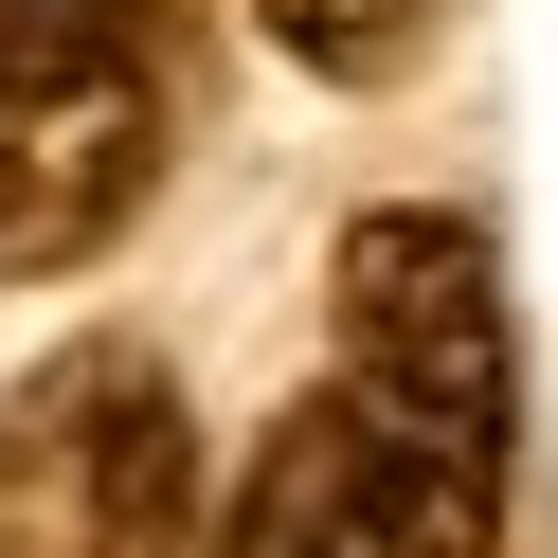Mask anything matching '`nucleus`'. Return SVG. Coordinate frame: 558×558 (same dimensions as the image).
<instances>
[{
	"label": "nucleus",
	"mask_w": 558,
	"mask_h": 558,
	"mask_svg": "<svg viewBox=\"0 0 558 558\" xmlns=\"http://www.w3.org/2000/svg\"><path fill=\"white\" fill-rule=\"evenodd\" d=\"M325 397L361 414L378 486H397L414 558H505V486H522V342H505V270L469 217L378 198L325 253Z\"/></svg>",
	"instance_id": "nucleus-1"
},
{
	"label": "nucleus",
	"mask_w": 558,
	"mask_h": 558,
	"mask_svg": "<svg viewBox=\"0 0 558 558\" xmlns=\"http://www.w3.org/2000/svg\"><path fill=\"white\" fill-rule=\"evenodd\" d=\"M0 558H198V414L126 325L54 342L0 414Z\"/></svg>",
	"instance_id": "nucleus-2"
},
{
	"label": "nucleus",
	"mask_w": 558,
	"mask_h": 558,
	"mask_svg": "<svg viewBox=\"0 0 558 558\" xmlns=\"http://www.w3.org/2000/svg\"><path fill=\"white\" fill-rule=\"evenodd\" d=\"M162 145H181V73H54V90H0V289L37 270H90L126 217L162 198Z\"/></svg>",
	"instance_id": "nucleus-3"
},
{
	"label": "nucleus",
	"mask_w": 558,
	"mask_h": 558,
	"mask_svg": "<svg viewBox=\"0 0 558 558\" xmlns=\"http://www.w3.org/2000/svg\"><path fill=\"white\" fill-rule=\"evenodd\" d=\"M217 558H414L397 541V486H378L361 414H342L325 378L253 433V469H234V505H217Z\"/></svg>",
	"instance_id": "nucleus-4"
},
{
	"label": "nucleus",
	"mask_w": 558,
	"mask_h": 558,
	"mask_svg": "<svg viewBox=\"0 0 558 558\" xmlns=\"http://www.w3.org/2000/svg\"><path fill=\"white\" fill-rule=\"evenodd\" d=\"M433 19L450 0H253V37L289 54V73H325V90H397L414 54H433Z\"/></svg>",
	"instance_id": "nucleus-5"
},
{
	"label": "nucleus",
	"mask_w": 558,
	"mask_h": 558,
	"mask_svg": "<svg viewBox=\"0 0 558 558\" xmlns=\"http://www.w3.org/2000/svg\"><path fill=\"white\" fill-rule=\"evenodd\" d=\"M162 54V0H0V90H54V73H145Z\"/></svg>",
	"instance_id": "nucleus-6"
}]
</instances>
